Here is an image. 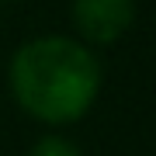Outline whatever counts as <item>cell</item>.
<instances>
[{
  "instance_id": "obj_3",
  "label": "cell",
  "mask_w": 156,
  "mask_h": 156,
  "mask_svg": "<svg viewBox=\"0 0 156 156\" xmlns=\"http://www.w3.org/2000/svg\"><path fill=\"white\" fill-rule=\"evenodd\" d=\"M28 156H80V149L62 135H45V139H38L31 146Z\"/></svg>"
},
{
  "instance_id": "obj_2",
  "label": "cell",
  "mask_w": 156,
  "mask_h": 156,
  "mask_svg": "<svg viewBox=\"0 0 156 156\" xmlns=\"http://www.w3.org/2000/svg\"><path fill=\"white\" fill-rule=\"evenodd\" d=\"M73 21L87 42L111 45L132 28L135 0H73Z\"/></svg>"
},
{
  "instance_id": "obj_1",
  "label": "cell",
  "mask_w": 156,
  "mask_h": 156,
  "mask_svg": "<svg viewBox=\"0 0 156 156\" xmlns=\"http://www.w3.org/2000/svg\"><path fill=\"white\" fill-rule=\"evenodd\" d=\"M7 83L21 111L49 125H69L94 108L101 94V62L87 45L66 35H45L14 52Z\"/></svg>"
}]
</instances>
